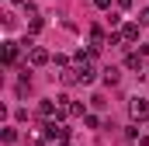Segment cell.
Segmentation results:
<instances>
[{
  "mask_svg": "<svg viewBox=\"0 0 149 146\" xmlns=\"http://www.w3.org/2000/svg\"><path fill=\"white\" fill-rule=\"evenodd\" d=\"M128 115H132V122H146L149 118V101L146 98H132L128 101Z\"/></svg>",
  "mask_w": 149,
  "mask_h": 146,
  "instance_id": "6da1fadb",
  "label": "cell"
},
{
  "mask_svg": "<svg viewBox=\"0 0 149 146\" xmlns=\"http://www.w3.org/2000/svg\"><path fill=\"white\" fill-rule=\"evenodd\" d=\"M42 136H45V139H52V143H66V136H70V129H66V125H59V122H45V129H42Z\"/></svg>",
  "mask_w": 149,
  "mask_h": 146,
  "instance_id": "7a4b0ae2",
  "label": "cell"
},
{
  "mask_svg": "<svg viewBox=\"0 0 149 146\" xmlns=\"http://www.w3.org/2000/svg\"><path fill=\"white\" fill-rule=\"evenodd\" d=\"M28 63H31V66H45V63H52V56H49V49L31 45V49H28Z\"/></svg>",
  "mask_w": 149,
  "mask_h": 146,
  "instance_id": "3957f363",
  "label": "cell"
},
{
  "mask_svg": "<svg viewBox=\"0 0 149 146\" xmlns=\"http://www.w3.org/2000/svg\"><path fill=\"white\" fill-rule=\"evenodd\" d=\"M139 28H142L139 21H128V25H121L118 32H121V38H125V42H139Z\"/></svg>",
  "mask_w": 149,
  "mask_h": 146,
  "instance_id": "277c9868",
  "label": "cell"
},
{
  "mask_svg": "<svg viewBox=\"0 0 149 146\" xmlns=\"http://www.w3.org/2000/svg\"><path fill=\"white\" fill-rule=\"evenodd\" d=\"M17 63V42H3V66Z\"/></svg>",
  "mask_w": 149,
  "mask_h": 146,
  "instance_id": "5b68a950",
  "label": "cell"
},
{
  "mask_svg": "<svg viewBox=\"0 0 149 146\" xmlns=\"http://www.w3.org/2000/svg\"><path fill=\"white\" fill-rule=\"evenodd\" d=\"M142 63H146L142 52H128V56H125V66H128V70H142Z\"/></svg>",
  "mask_w": 149,
  "mask_h": 146,
  "instance_id": "8992f818",
  "label": "cell"
},
{
  "mask_svg": "<svg viewBox=\"0 0 149 146\" xmlns=\"http://www.w3.org/2000/svg\"><path fill=\"white\" fill-rule=\"evenodd\" d=\"M118 80H121V70H118V66H108V70H104V84H108V87H114Z\"/></svg>",
  "mask_w": 149,
  "mask_h": 146,
  "instance_id": "52a82bcc",
  "label": "cell"
},
{
  "mask_svg": "<svg viewBox=\"0 0 149 146\" xmlns=\"http://www.w3.org/2000/svg\"><path fill=\"white\" fill-rule=\"evenodd\" d=\"M59 80H63V84H80V77H76V66H66V70L59 73Z\"/></svg>",
  "mask_w": 149,
  "mask_h": 146,
  "instance_id": "ba28073f",
  "label": "cell"
},
{
  "mask_svg": "<svg viewBox=\"0 0 149 146\" xmlns=\"http://www.w3.org/2000/svg\"><path fill=\"white\" fill-rule=\"evenodd\" d=\"M0 139L10 146V143H17V132H14V129H0Z\"/></svg>",
  "mask_w": 149,
  "mask_h": 146,
  "instance_id": "9c48e42d",
  "label": "cell"
},
{
  "mask_svg": "<svg viewBox=\"0 0 149 146\" xmlns=\"http://www.w3.org/2000/svg\"><path fill=\"white\" fill-rule=\"evenodd\" d=\"M28 91H31V80H17V98H28Z\"/></svg>",
  "mask_w": 149,
  "mask_h": 146,
  "instance_id": "30bf717a",
  "label": "cell"
},
{
  "mask_svg": "<svg viewBox=\"0 0 149 146\" xmlns=\"http://www.w3.org/2000/svg\"><path fill=\"white\" fill-rule=\"evenodd\" d=\"M83 125H87V129H101V118H97V115H83Z\"/></svg>",
  "mask_w": 149,
  "mask_h": 146,
  "instance_id": "8fae6325",
  "label": "cell"
},
{
  "mask_svg": "<svg viewBox=\"0 0 149 146\" xmlns=\"http://www.w3.org/2000/svg\"><path fill=\"white\" fill-rule=\"evenodd\" d=\"M42 25H45V21H42V18H31V21H28V32H31V35H35V32H42Z\"/></svg>",
  "mask_w": 149,
  "mask_h": 146,
  "instance_id": "7c38bea8",
  "label": "cell"
},
{
  "mask_svg": "<svg viewBox=\"0 0 149 146\" xmlns=\"http://www.w3.org/2000/svg\"><path fill=\"white\" fill-rule=\"evenodd\" d=\"M66 115H73V118H80V115H83V105H80V101H73V105H70V111H66Z\"/></svg>",
  "mask_w": 149,
  "mask_h": 146,
  "instance_id": "4fadbf2b",
  "label": "cell"
},
{
  "mask_svg": "<svg viewBox=\"0 0 149 146\" xmlns=\"http://www.w3.org/2000/svg\"><path fill=\"white\" fill-rule=\"evenodd\" d=\"M52 63H56V66H63V70H66V63H70V56H63V52H56V56H52Z\"/></svg>",
  "mask_w": 149,
  "mask_h": 146,
  "instance_id": "5bb4252c",
  "label": "cell"
},
{
  "mask_svg": "<svg viewBox=\"0 0 149 146\" xmlns=\"http://www.w3.org/2000/svg\"><path fill=\"white\" fill-rule=\"evenodd\" d=\"M139 25H142V28H149V7H142V11H139Z\"/></svg>",
  "mask_w": 149,
  "mask_h": 146,
  "instance_id": "9a60e30c",
  "label": "cell"
},
{
  "mask_svg": "<svg viewBox=\"0 0 149 146\" xmlns=\"http://www.w3.org/2000/svg\"><path fill=\"white\" fill-rule=\"evenodd\" d=\"M125 38H121V32H111V38H108V45H121Z\"/></svg>",
  "mask_w": 149,
  "mask_h": 146,
  "instance_id": "2e32d148",
  "label": "cell"
},
{
  "mask_svg": "<svg viewBox=\"0 0 149 146\" xmlns=\"http://www.w3.org/2000/svg\"><path fill=\"white\" fill-rule=\"evenodd\" d=\"M94 7H101V11H108V7H111V0H94Z\"/></svg>",
  "mask_w": 149,
  "mask_h": 146,
  "instance_id": "e0dca14e",
  "label": "cell"
},
{
  "mask_svg": "<svg viewBox=\"0 0 149 146\" xmlns=\"http://www.w3.org/2000/svg\"><path fill=\"white\" fill-rule=\"evenodd\" d=\"M132 4H135V0H118V7H121V11H128Z\"/></svg>",
  "mask_w": 149,
  "mask_h": 146,
  "instance_id": "ac0fdd59",
  "label": "cell"
},
{
  "mask_svg": "<svg viewBox=\"0 0 149 146\" xmlns=\"http://www.w3.org/2000/svg\"><path fill=\"white\" fill-rule=\"evenodd\" d=\"M52 146H66V143H52Z\"/></svg>",
  "mask_w": 149,
  "mask_h": 146,
  "instance_id": "d6986e66",
  "label": "cell"
}]
</instances>
